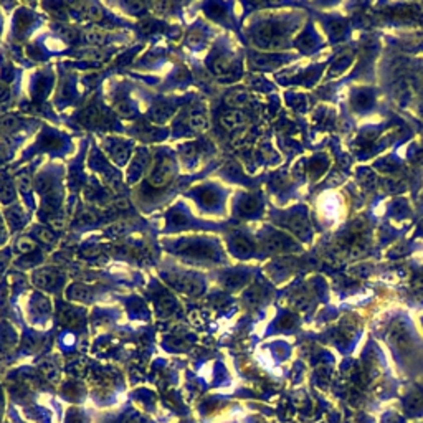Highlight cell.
I'll list each match as a JSON object with an SVG mask.
<instances>
[{"label":"cell","mask_w":423,"mask_h":423,"mask_svg":"<svg viewBox=\"0 0 423 423\" xmlns=\"http://www.w3.org/2000/svg\"><path fill=\"white\" fill-rule=\"evenodd\" d=\"M176 161L172 159L171 156L167 154H159L154 159L149 171V177L148 182L151 187H166V185L171 182L176 176Z\"/></svg>","instance_id":"cell-1"},{"label":"cell","mask_w":423,"mask_h":423,"mask_svg":"<svg viewBox=\"0 0 423 423\" xmlns=\"http://www.w3.org/2000/svg\"><path fill=\"white\" fill-rule=\"evenodd\" d=\"M177 250L180 251V255L192 259H200V261H212L217 258L215 248L212 246L210 241L204 240H184Z\"/></svg>","instance_id":"cell-2"},{"label":"cell","mask_w":423,"mask_h":423,"mask_svg":"<svg viewBox=\"0 0 423 423\" xmlns=\"http://www.w3.org/2000/svg\"><path fill=\"white\" fill-rule=\"evenodd\" d=\"M285 35V28L278 24H264L258 28L256 32V42L263 47H271L278 43Z\"/></svg>","instance_id":"cell-3"},{"label":"cell","mask_w":423,"mask_h":423,"mask_svg":"<svg viewBox=\"0 0 423 423\" xmlns=\"http://www.w3.org/2000/svg\"><path fill=\"white\" fill-rule=\"evenodd\" d=\"M197 200L200 202L204 208H217L220 205V195L217 194V190L210 187L197 190Z\"/></svg>","instance_id":"cell-4"},{"label":"cell","mask_w":423,"mask_h":423,"mask_svg":"<svg viewBox=\"0 0 423 423\" xmlns=\"http://www.w3.org/2000/svg\"><path fill=\"white\" fill-rule=\"evenodd\" d=\"M245 122H246V116L241 111H236V109H232V111L225 112V114L222 116L223 127H227L228 131H233V129L241 127Z\"/></svg>","instance_id":"cell-5"},{"label":"cell","mask_w":423,"mask_h":423,"mask_svg":"<svg viewBox=\"0 0 423 423\" xmlns=\"http://www.w3.org/2000/svg\"><path fill=\"white\" fill-rule=\"evenodd\" d=\"M189 124H190V127L194 129V131H199V132L208 129L207 111H204L202 108H195L194 111L190 112V116H189Z\"/></svg>","instance_id":"cell-6"},{"label":"cell","mask_w":423,"mask_h":423,"mask_svg":"<svg viewBox=\"0 0 423 423\" xmlns=\"http://www.w3.org/2000/svg\"><path fill=\"white\" fill-rule=\"evenodd\" d=\"M174 108L166 104H157L154 109H151V121L154 122H166L172 117Z\"/></svg>","instance_id":"cell-7"},{"label":"cell","mask_w":423,"mask_h":423,"mask_svg":"<svg viewBox=\"0 0 423 423\" xmlns=\"http://www.w3.org/2000/svg\"><path fill=\"white\" fill-rule=\"evenodd\" d=\"M390 339H392L393 344H395V346L405 347L408 344V341H410V336H408V332H407V329L403 328V326H397V328H393L392 332H390Z\"/></svg>","instance_id":"cell-8"},{"label":"cell","mask_w":423,"mask_h":423,"mask_svg":"<svg viewBox=\"0 0 423 423\" xmlns=\"http://www.w3.org/2000/svg\"><path fill=\"white\" fill-rule=\"evenodd\" d=\"M232 248L236 255H241V256H246L251 253V243L245 238V236H235Z\"/></svg>","instance_id":"cell-9"},{"label":"cell","mask_w":423,"mask_h":423,"mask_svg":"<svg viewBox=\"0 0 423 423\" xmlns=\"http://www.w3.org/2000/svg\"><path fill=\"white\" fill-rule=\"evenodd\" d=\"M15 199V190L9 182H0V200L4 202H12Z\"/></svg>","instance_id":"cell-10"},{"label":"cell","mask_w":423,"mask_h":423,"mask_svg":"<svg viewBox=\"0 0 423 423\" xmlns=\"http://www.w3.org/2000/svg\"><path fill=\"white\" fill-rule=\"evenodd\" d=\"M83 40L88 43H99L104 40V33L101 30H88L83 33Z\"/></svg>","instance_id":"cell-11"},{"label":"cell","mask_w":423,"mask_h":423,"mask_svg":"<svg viewBox=\"0 0 423 423\" xmlns=\"http://www.w3.org/2000/svg\"><path fill=\"white\" fill-rule=\"evenodd\" d=\"M245 101H246V94L243 91H235L233 94L228 96V104L235 106V108H240V106H243Z\"/></svg>","instance_id":"cell-12"},{"label":"cell","mask_w":423,"mask_h":423,"mask_svg":"<svg viewBox=\"0 0 423 423\" xmlns=\"http://www.w3.org/2000/svg\"><path fill=\"white\" fill-rule=\"evenodd\" d=\"M17 248H19L22 253H30L35 250V243H33L30 238H20L17 241Z\"/></svg>","instance_id":"cell-13"},{"label":"cell","mask_w":423,"mask_h":423,"mask_svg":"<svg viewBox=\"0 0 423 423\" xmlns=\"http://www.w3.org/2000/svg\"><path fill=\"white\" fill-rule=\"evenodd\" d=\"M37 236H38V238H40L42 241H52V240H53L52 232H50V230H47V228H40V230H38Z\"/></svg>","instance_id":"cell-14"},{"label":"cell","mask_w":423,"mask_h":423,"mask_svg":"<svg viewBox=\"0 0 423 423\" xmlns=\"http://www.w3.org/2000/svg\"><path fill=\"white\" fill-rule=\"evenodd\" d=\"M10 96V91H9V86L5 84L4 81H0V103L2 101H5Z\"/></svg>","instance_id":"cell-15"}]
</instances>
